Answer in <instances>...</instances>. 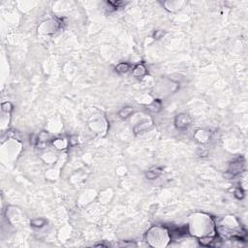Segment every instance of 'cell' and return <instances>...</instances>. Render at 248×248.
<instances>
[{"label":"cell","instance_id":"3","mask_svg":"<svg viewBox=\"0 0 248 248\" xmlns=\"http://www.w3.org/2000/svg\"><path fill=\"white\" fill-rule=\"evenodd\" d=\"M132 114H133V108L126 107V108H123L120 111H119V116L122 117V118H127V117H129Z\"/></svg>","mask_w":248,"mask_h":248},{"label":"cell","instance_id":"4","mask_svg":"<svg viewBox=\"0 0 248 248\" xmlns=\"http://www.w3.org/2000/svg\"><path fill=\"white\" fill-rule=\"evenodd\" d=\"M115 70L118 73H126L129 70V64L128 63H120L115 67Z\"/></svg>","mask_w":248,"mask_h":248},{"label":"cell","instance_id":"1","mask_svg":"<svg viewBox=\"0 0 248 248\" xmlns=\"http://www.w3.org/2000/svg\"><path fill=\"white\" fill-rule=\"evenodd\" d=\"M190 121H191V120H190V118H189L188 115H178V117H177V120H175V123H177V126L181 129L182 127H183V128L187 127V126L189 125Z\"/></svg>","mask_w":248,"mask_h":248},{"label":"cell","instance_id":"2","mask_svg":"<svg viewBox=\"0 0 248 248\" xmlns=\"http://www.w3.org/2000/svg\"><path fill=\"white\" fill-rule=\"evenodd\" d=\"M162 174V170L159 169V168H156V169H152V170H149L147 173V178L148 179H155L156 178L160 177Z\"/></svg>","mask_w":248,"mask_h":248},{"label":"cell","instance_id":"5","mask_svg":"<svg viewBox=\"0 0 248 248\" xmlns=\"http://www.w3.org/2000/svg\"><path fill=\"white\" fill-rule=\"evenodd\" d=\"M31 224H32V226H34V227H42L45 224V220H43V219H36V220L32 221Z\"/></svg>","mask_w":248,"mask_h":248}]
</instances>
